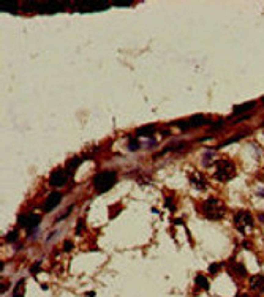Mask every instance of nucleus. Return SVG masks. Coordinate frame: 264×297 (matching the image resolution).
<instances>
[{"instance_id":"obj_26","label":"nucleus","mask_w":264,"mask_h":297,"mask_svg":"<svg viewBox=\"0 0 264 297\" xmlns=\"http://www.w3.org/2000/svg\"><path fill=\"white\" fill-rule=\"evenodd\" d=\"M13 297H24V295H22V292H14Z\"/></svg>"},{"instance_id":"obj_17","label":"nucleus","mask_w":264,"mask_h":297,"mask_svg":"<svg viewBox=\"0 0 264 297\" xmlns=\"http://www.w3.org/2000/svg\"><path fill=\"white\" fill-rule=\"evenodd\" d=\"M176 125H177L180 130H188V128H192V127H190V122H188V120H177Z\"/></svg>"},{"instance_id":"obj_30","label":"nucleus","mask_w":264,"mask_h":297,"mask_svg":"<svg viewBox=\"0 0 264 297\" xmlns=\"http://www.w3.org/2000/svg\"><path fill=\"white\" fill-rule=\"evenodd\" d=\"M262 127H264V123H262Z\"/></svg>"},{"instance_id":"obj_4","label":"nucleus","mask_w":264,"mask_h":297,"mask_svg":"<svg viewBox=\"0 0 264 297\" xmlns=\"http://www.w3.org/2000/svg\"><path fill=\"white\" fill-rule=\"evenodd\" d=\"M234 223H236V228H237L240 233L244 234L245 231H247V228H251V226H253L255 221H253V217H251L250 212H247V210H240V212L236 213Z\"/></svg>"},{"instance_id":"obj_1","label":"nucleus","mask_w":264,"mask_h":297,"mask_svg":"<svg viewBox=\"0 0 264 297\" xmlns=\"http://www.w3.org/2000/svg\"><path fill=\"white\" fill-rule=\"evenodd\" d=\"M203 212L209 220H220L225 215L226 207L218 198H209L203 204Z\"/></svg>"},{"instance_id":"obj_13","label":"nucleus","mask_w":264,"mask_h":297,"mask_svg":"<svg viewBox=\"0 0 264 297\" xmlns=\"http://www.w3.org/2000/svg\"><path fill=\"white\" fill-rule=\"evenodd\" d=\"M155 131V127L153 125H147V127H142V128H138L136 130V134L138 136H145V138H150Z\"/></svg>"},{"instance_id":"obj_8","label":"nucleus","mask_w":264,"mask_h":297,"mask_svg":"<svg viewBox=\"0 0 264 297\" xmlns=\"http://www.w3.org/2000/svg\"><path fill=\"white\" fill-rule=\"evenodd\" d=\"M60 201H62V194H60L59 191L51 193L49 196L46 198V201H44V212H51V210H54V207H57Z\"/></svg>"},{"instance_id":"obj_12","label":"nucleus","mask_w":264,"mask_h":297,"mask_svg":"<svg viewBox=\"0 0 264 297\" xmlns=\"http://www.w3.org/2000/svg\"><path fill=\"white\" fill-rule=\"evenodd\" d=\"M229 270H233V273L236 277H245L247 275V269L244 267V264H239V262H233Z\"/></svg>"},{"instance_id":"obj_24","label":"nucleus","mask_w":264,"mask_h":297,"mask_svg":"<svg viewBox=\"0 0 264 297\" xmlns=\"http://www.w3.org/2000/svg\"><path fill=\"white\" fill-rule=\"evenodd\" d=\"M222 125H223V123H222V120H218V123H214V125H212V128H220Z\"/></svg>"},{"instance_id":"obj_22","label":"nucleus","mask_w":264,"mask_h":297,"mask_svg":"<svg viewBox=\"0 0 264 297\" xmlns=\"http://www.w3.org/2000/svg\"><path fill=\"white\" fill-rule=\"evenodd\" d=\"M114 6H131V2H114Z\"/></svg>"},{"instance_id":"obj_10","label":"nucleus","mask_w":264,"mask_h":297,"mask_svg":"<svg viewBox=\"0 0 264 297\" xmlns=\"http://www.w3.org/2000/svg\"><path fill=\"white\" fill-rule=\"evenodd\" d=\"M250 288L256 292H264V277L262 275H253L250 278Z\"/></svg>"},{"instance_id":"obj_6","label":"nucleus","mask_w":264,"mask_h":297,"mask_svg":"<svg viewBox=\"0 0 264 297\" xmlns=\"http://www.w3.org/2000/svg\"><path fill=\"white\" fill-rule=\"evenodd\" d=\"M41 221V217L38 213H32V215H21L19 217V225L22 228H29V229H33L40 225Z\"/></svg>"},{"instance_id":"obj_14","label":"nucleus","mask_w":264,"mask_h":297,"mask_svg":"<svg viewBox=\"0 0 264 297\" xmlns=\"http://www.w3.org/2000/svg\"><path fill=\"white\" fill-rule=\"evenodd\" d=\"M188 122H190V127L198 128V127H201V125H204V123H206V117H204V116H201V114H196V116H193L192 119H190Z\"/></svg>"},{"instance_id":"obj_28","label":"nucleus","mask_w":264,"mask_h":297,"mask_svg":"<svg viewBox=\"0 0 264 297\" xmlns=\"http://www.w3.org/2000/svg\"><path fill=\"white\" fill-rule=\"evenodd\" d=\"M237 297H250V295H247V294H239Z\"/></svg>"},{"instance_id":"obj_20","label":"nucleus","mask_w":264,"mask_h":297,"mask_svg":"<svg viewBox=\"0 0 264 297\" xmlns=\"http://www.w3.org/2000/svg\"><path fill=\"white\" fill-rule=\"evenodd\" d=\"M138 147H139V142L136 139H130V144H128L130 150H138Z\"/></svg>"},{"instance_id":"obj_25","label":"nucleus","mask_w":264,"mask_h":297,"mask_svg":"<svg viewBox=\"0 0 264 297\" xmlns=\"http://www.w3.org/2000/svg\"><path fill=\"white\" fill-rule=\"evenodd\" d=\"M38 267H40V262H36V264L32 267V272H36V270H38Z\"/></svg>"},{"instance_id":"obj_11","label":"nucleus","mask_w":264,"mask_h":297,"mask_svg":"<svg viewBox=\"0 0 264 297\" xmlns=\"http://www.w3.org/2000/svg\"><path fill=\"white\" fill-rule=\"evenodd\" d=\"M256 106V101H248V103H244V105H239V106H236L234 108V116H237V114H242V112H247V111H250L251 108H255Z\"/></svg>"},{"instance_id":"obj_5","label":"nucleus","mask_w":264,"mask_h":297,"mask_svg":"<svg viewBox=\"0 0 264 297\" xmlns=\"http://www.w3.org/2000/svg\"><path fill=\"white\" fill-rule=\"evenodd\" d=\"M108 3L106 2H79L76 5V10L79 11H98V10H106Z\"/></svg>"},{"instance_id":"obj_2","label":"nucleus","mask_w":264,"mask_h":297,"mask_svg":"<svg viewBox=\"0 0 264 297\" xmlns=\"http://www.w3.org/2000/svg\"><path fill=\"white\" fill-rule=\"evenodd\" d=\"M117 180V175L114 171H103V172H98L94 179V187L98 193H105V191H109L114 183Z\"/></svg>"},{"instance_id":"obj_23","label":"nucleus","mask_w":264,"mask_h":297,"mask_svg":"<svg viewBox=\"0 0 264 297\" xmlns=\"http://www.w3.org/2000/svg\"><path fill=\"white\" fill-rule=\"evenodd\" d=\"M71 248H73V244L70 242V240H68V242H65V244H63V250H65V251H70Z\"/></svg>"},{"instance_id":"obj_18","label":"nucleus","mask_w":264,"mask_h":297,"mask_svg":"<svg viewBox=\"0 0 264 297\" xmlns=\"http://www.w3.org/2000/svg\"><path fill=\"white\" fill-rule=\"evenodd\" d=\"M17 240V233L16 231H11V233H8V236H6V242H16Z\"/></svg>"},{"instance_id":"obj_3","label":"nucleus","mask_w":264,"mask_h":297,"mask_svg":"<svg viewBox=\"0 0 264 297\" xmlns=\"http://www.w3.org/2000/svg\"><path fill=\"white\" fill-rule=\"evenodd\" d=\"M236 177V164L228 160V158H222L217 161V172H215V179L222 180V182H228Z\"/></svg>"},{"instance_id":"obj_19","label":"nucleus","mask_w":264,"mask_h":297,"mask_svg":"<svg viewBox=\"0 0 264 297\" xmlns=\"http://www.w3.org/2000/svg\"><path fill=\"white\" fill-rule=\"evenodd\" d=\"M0 8H2V11H11V8H17V5L16 3H2Z\"/></svg>"},{"instance_id":"obj_9","label":"nucleus","mask_w":264,"mask_h":297,"mask_svg":"<svg viewBox=\"0 0 264 297\" xmlns=\"http://www.w3.org/2000/svg\"><path fill=\"white\" fill-rule=\"evenodd\" d=\"M65 180H67V174L62 169H56L49 177V185L51 187H62L65 183Z\"/></svg>"},{"instance_id":"obj_21","label":"nucleus","mask_w":264,"mask_h":297,"mask_svg":"<svg viewBox=\"0 0 264 297\" xmlns=\"http://www.w3.org/2000/svg\"><path fill=\"white\" fill-rule=\"evenodd\" d=\"M218 269H220V264H211V267H209V272H211V273H215Z\"/></svg>"},{"instance_id":"obj_29","label":"nucleus","mask_w":264,"mask_h":297,"mask_svg":"<svg viewBox=\"0 0 264 297\" xmlns=\"http://www.w3.org/2000/svg\"><path fill=\"white\" fill-rule=\"evenodd\" d=\"M262 103H264V100H262Z\"/></svg>"},{"instance_id":"obj_15","label":"nucleus","mask_w":264,"mask_h":297,"mask_svg":"<svg viewBox=\"0 0 264 297\" xmlns=\"http://www.w3.org/2000/svg\"><path fill=\"white\" fill-rule=\"evenodd\" d=\"M195 281H196V284L199 288H203V289H207V288H209V281H207V278L204 275H198Z\"/></svg>"},{"instance_id":"obj_27","label":"nucleus","mask_w":264,"mask_h":297,"mask_svg":"<svg viewBox=\"0 0 264 297\" xmlns=\"http://www.w3.org/2000/svg\"><path fill=\"white\" fill-rule=\"evenodd\" d=\"M87 297H95V292H87Z\"/></svg>"},{"instance_id":"obj_16","label":"nucleus","mask_w":264,"mask_h":297,"mask_svg":"<svg viewBox=\"0 0 264 297\" xmlns=\"http://www.w3.org/2000/svg\"><path fill=\"white\" fill-rule=\"evenodd\" d=\"M81 161H82V160H81V158H71L70 161H68V164H67V168H68V171H73V169H75L76 168V166L81 163Z\"/></svg>"},{"instance_id":"obj_7","label":"nucleus","mask_w":264,"mask_h":297,"mask_svg":"<svg viewBox=\"0 0 264 297\" xmlns=\"http://www.w3.org/2000/svg\"><path fill=\"white\" fill-rule=\"evenodd\" d=\"M33 6L38 8L40 13H56L60 11L62 6H65V3H57V2H46V3H36L33 2Z\"/></svg>"}]
</instances>
